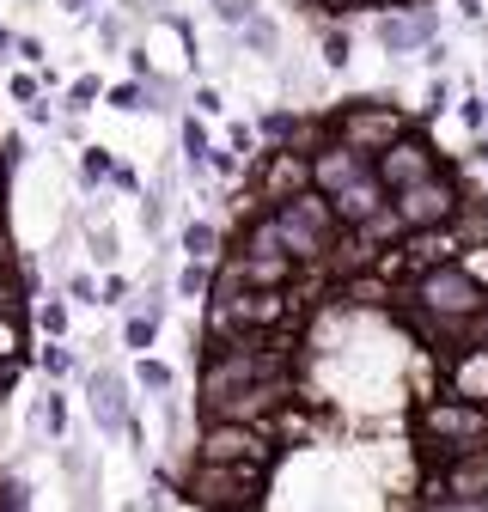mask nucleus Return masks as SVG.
Listing matches in <instances>:
<instances>
[{"label":"nucleus","mask_w":488,"mask_h":512,"mask_svg":"<svg viewBox=\"0 0 488 512\" xmlns=\"http://www.w3.org/2000/svg\"><path fill=\"white\" fill-rule=\"evenodd\" d=\"M415 311L427 317V330H440L446 342H470L476 317L488 311V293L458 269V263H434L415 281Z\"/></svg>","instance_id":"obj_1"},{"label":"nucleus","mask_w":488,"mask_h":512,"mask_svg":"<svg viewBox=\"0 0 488 512\" xmlns=\"http://www.w3.org/2000/svg\"><path fill=\"white\" fill-rule=\"evenodd\" d=\"M269 220H275V238L287 244L293 263H318L336 244V214H330V196H318V189H299V196L275 202Z\"/></svg>","instance_id":"obj_2"},{"label":"nucleus","mask_w":488,"mask_h":512,"mask_svg":"<svg viewBox=\"0 0 488 512\" xmlns=\"http://www.w3.org/2000/svg\"><path fill=\"white\" fill-rule=\"evenodd\" d=\"M281 372V354L275 348H257L251 336H232L214 360H208V378H202V397H208V415H220L238 391H251V384L275 378Z\"/></svg>","instance_id":"obj_3"},{"label":"nucleus","mask_w":488,"mask_h":512,"mask_svg":"<svg viewBox=\"0 0 488 512\" xmlns=\"http://www.w3.org/2000/svg\"><path fill=\"white\" fill-rule=\"evenodd\" d=\"M421 439L427 445H440V458L446 452H470V445H488V409L464 403V397H440V403H427L415 415Z\"/></svg>","instance_id":"obj_4"},{"label":"nucleus","mask_w":488,"mask_h":512,"mask_svg":"<svg viewBox=\"0 0 488 512\" xmlns=\"http://www.w3.org/2000/svg\"><path fill=\"white\" fill-rule=\"evenodd\" d=\"M238 281L251 287V293H263V287H287L293 281V256H287V244L275 238V220H251L244 226V244H238Z\"/></svg>","instance_id":"obj_5"},{"label":"nucleus","mask_w":488,"mask_h":512,"mask_svg":"<svg viewBox=\"0 0 488 512\" xmlns=\"http://www.w3.org/2000/svg\"><path fill=\"white\" fill-rule=\"evenodd\" d=\"M458 202H464L458 183L446 171H427V177H415L409 189H397V196H391V214H397L403 232H427V226H446L458 214Z\"/></svg>","instance_id":"obj_6"},{"label":"nucleus","mask_w":488,"mask_h":512,"mask_svg":"<svg viewBox=\"0 0 488 512\" xmlns=\"http://www.w3.org/2000/svg\"><path fill=\"white\" fill-rule=\"evenodd\" d=\"M263 470H269V464H196V476H190V500L208 506V512H214V506L244 512V500L263 488Z\"/></svg>","instance_id":"obj_7"},{"label":"nucleus","mask_w":488,"mask_h":512,"mask_svg":"<svg viewBox=\"0 0 488 512\" xmlns=\"http://www.w3.org/2000/svg\"><path fill=\"white\" fill-rule=\"evenodd\" d=\"M403 128H409V116H403V110H391V104H373V98L336 110V141H342V147H354V153H366V159H373L385 141H397Z\"/></svg>","instance_id":"obj_8"},{"label":"nucleus","mask_w":488,"mask_h":512,"mask_svg":"<svg viewBox=\"0 0 488 512\" xmlns=\"http://www.w3.org/2000/svg\"><path fill=\"white\" fill-rule=\"evenodd\" d=\"M427 171H440V153L427 147L415 128H403L397 141H385L379 153H373V177L385 183V196H397V189H409L415 177H427Z\"/></svg>","instance_id":"obj_9"},{"label":"nucleus","mask_w":488,"mask_h":512,"mask_svg":"<svg viewBox=\"0 0 488 512\" xmlns=\"http://www.w3.org/2000/svg\"><path fill=\"white\" fill-rule=\"evenodd\" d=\"M196 464H269V439L251 421H214L196 445Z\"/></svg>","instance_id":"obj_10"},{"label":"nucleus","mask_w":488,"mask_h":512,"mask_svg":"<svg viewBox=\"0 0 488 512\" xmlns=\"http://www.w3.org/2000/svg\"><path fill=\"white\" fill-rule=\"evenodd\" d=\"M299 189H312V165H305V153H293V147H275L269 165H257V196L275 208V202L299 196Z\"/></svg>","instance_id":"obj_11"},{"label":"nucleus","mask_w":488,"mask_h":512,"mask_svg":"<svg viewBox=\"0 0 488 512\" xmlns=\"http://www.w3.org/2000/svg\"><path fill=\"white\" fill-rule=\"evenodd\" d=\"M305 165H312V189H318V196H336V189H342L348 177L373 171V159H366V153H354V147H342L336 135H330L318 153H305Z\"/></svg>","instance_id":"obj_12"},{"label":"nucleus","mask_w":488,"mask_h":512,"mask_svg":"<svg viewBox=\"0 0 488 512\" xmlns=\"http://www.w3.org/2000/svg\"><path fill=\"white\" fill-rule=\"evenodd\" d=\"M440 494H464V500H488V445H470V452L440 458Z\"/></svg>","instance_id":"obj_13"},{"label":"nucleus","mask_w":488,"mask_h":512,"mask_svg":"<svg viewBox=\"0 0 488 512\" xmlns=\"http://www.w3.org/2000/svg\"><path fill=\"white\" fill-rule=\"evenodd\" d=\"M385 208V183L373 177V171H360V177H348L336 196H330V214H336V226H360L366 214H379Z\"/></svg>","instance_id":"obj_14"},{"label":"nucleus","mask_w":488,"mask_h":512,"mask_svg":"<svg viewBox=\"0 0 488 512\" xmlns=\"http://www.w3.org/2000/svg\"><path fill=\"white\" fill-rule=\"evenodd\" d=\"M452 397L488 409V342H464L452 360Z\"/></svg>","instance_id":"obj_15"},{"label":"nucleus","mask_w":488,"mask_h":512,"mask_svg":"<svg viewBox=\"0 0 488 512\" xmlns=\"http://www.w3.org/2000/svg\"><path fill=\"white\" fill-rule=\"evenodd\" d=\"M92 415H98L104 433L129 427V397H122V378L116 372H92Z\"/></svg>","instance_id":"obj_16"},{"label":"nucleus","mask_w":488,"mask_h":512,"mask_svg":"<svg viewBox=\"0 0 488 512\" xmlns=\"http://www.w3.org/2000/svg\"><path fill=\"white\" fill-rule=\"evenodd\" d=\"M379 43H385L391 55L427 49V43H434V19H427V13H397V19H385V25H379Z\"/></svg>","instance_id":"obj_17"},{"label":"nucleus","mask_w":488,"mask_h":512,"mask_svg":"<svg viewBox=\"0 0 488 512\" xmlns=\"http://www.w3.org/2000/svg\"><path fill=\"white\" fill-rule=\"evenodd\" d=\"M183 250H190L196 263H214V256H220V232L214 226H190V232H183Z\"/></svg>","instance_id":"obj_18"},{"label":"nucleus","mask_w":488,"mask_h":512,"mask_svg":"<svg viewBox=\"0 0 488 512\" xmlns=\"http://www.w3.org/2000/svg\"><path fill=\"white\" fill-rule=\"evenodd\" d=\"M110 165H116V159H110L104 147H86V153H80V177H86V183H104Z\"/></svg>","instance_id":"obj_19"},{"label":"nucleus","mask_w":488,"mask_h":512,"mask_svg":"<svg viewBox=\"0 0 488 512\" xmlns=\"http://www.w3.org/2000/svg\"><path fill=\"white\" fill-rule=\"evenodd\" d=\"M458 269H464L476 287H488V244H470V250L458 256Z\"/></svg>","instance_id":"obj_20"},{"label":"nucleus","mask_w":488,"mask_h":512,"mask_svg":"<svg viewBox=\"0 0 488 512\" xmlns=\"http://www.w3.org/2000/svg\"><path fill=\"white\" fill-rule=\"evenodd\" d=\"M19 311H25V287L0 269V317H19Z\"/></svg>","instance_id":"obj_21"},{"label":"nucleus","mask_w":488,"mask_h":512,"mask_svg":"<svg viewBox=\"0 0 488 512\" xmlns=\"http://www.w3.org/2000/svg\"><path fill=\"white\" fill-rule=\"evenodd\" d=\"M415 512H488V500H464V494H440V500H427Z\"/></svg>","instance_id":"obj_22"},{"label":"nucleus","mask_w":488,"mask_h":512,"mask_svg":"<svg viewBox=\"0 0 488 512\" xmlns=\"http://www.w3.org/2000/svg\"><path fill=\"white\" fill-rule=\"evenodd\" d=\"M122 336H129V348H147V342L159 336V317H147V311H135V317H129V330H122Z\"/></svg>","instance_id":"obj_23"},{"label":"nucleus","mask_w":488,"mask_h":512,"mask_svg":"<svg viewBox=\"0 0 488 512\" xmlns=\"http://www.w3.org/2000/svg\"><path fill=\"white\" fill-rule=\"evenodd\" d=\"M244 37H251V49H263V55L275 49V25H269V19H257V13L244 19Z\"/></svg>","instance_id":"obj_24"},{"label":"nucleus","mask_w":488,"mask_h":512,"mask_svg":"<svg viewBox=\"0 0 488 512\" xmlns=\"http://www.w3.org/2000/svg\"><path fill=\"white\" fill-rule=\"evenodd\" d=\"M342 293H348V299H366V305H385V299H391L385 281H354V287H342Z\"/></svg>","instance_id":"obj_25"},{"label":"nucleus","mask_w":488,"mask_h":512,"mask_svg":"<svg viewBox=\"0 0 488 512\" xmlns=\"http://www.w3.org/2000/svg\"><path fill=\"white\" fill-rule=\"evenodd\" d=\"M183 153H190L196 165L208 159V135H202V122H183Z\"/></svg>","instance_id":"obj_26"},{"label":"nucleus","mask_w":488,"mask_h":512,"mask_svg":"<svg viewBox=\"0 0 488 512\" xmlns=\"http://www.w3.org/2000/svg\"><path fill=\"white\" fill-rule=\"evenodd\" d=\"M19 342H25V336H19V317H0V360H13Z\"/></svg>","instance_id":"obj_27"},{"label":"nucleus","mask_w":488,"mask_h":512,"mask_svg":"<svg viewBox=\"0 0 488 512\" xmlns=\"http://www.w3.org/2000/svg\"><path fill=\"white\" fill-rule=\"evenodd\" d=\"M68 366H74V354L61 348V342H49V348H43V372H49V378H61Z\"/></svg>","instance_id":"obj_28"},{"label":"nucleus","mask_w":488,"mask_h":512,"mask_svg":"<svg viewBox=\"0 0 488 512\" xmlns=\"http://www.w3.org/2000/svg\"><path fill=\"white\" fill-rule=\"evenodd\" d=\"M324 61H330V68H348V31H330L324 37Z\"/></svg>","instance_id":"obj_29"},{"label":"nucleus","mask_w":488,"mask_h":512,"mask_svg":"<svg viewBox=\"0 0 488 512\" xmlns=\"http://www.w3.org/2000/svg\"><path fill=\"white\" fill-rule=\"evenodd\" d=\"M263 135L287 147V135H293V116H287V110H275V116H263Z\"/></svg>","instance_id":"obj_30"},{"label":"nucleus","mask_w":488,"mask_h":512,"mask_svg":"<svg viewBox=\"0 0 488 512\" xmlns=\"http://www.w3.org/2000/svg\"><path fill=\"white\" fill-rule=\"evenodd\" d=\"M177 287L190 293V299H196V293H208V263H190V269H183V281H177Z\"/></svg>","instance_id":"obj_31"},{"label":"nucleus","mask_w":488,"mask_h":512,"mask_svg":"<svg viewBox=\"0 0 488 512\" xmlns=\"http://www.w3.org/2000/svg\"><path fill=\"white\" fill-rule=\"evenodd\" d=\"M141 384H147V391H171V372L159 360H141Z\"/></svg>","instance_id":"obj_32"},{"label":"nucleus","mask_w":488,"mask_h":512,"mask_svg":"<svg viewBox=\"0 0 488 512\" xmlns=\"http://www.w3.org/2000/svg\"><path fill=\"white\" fill-rule=\"evenodd\" d=\"M37 324H43V330H49V336H61V330H68V311H61V305H55V299H49V305H43V311H37Z\"/></svg>","instance_id":"obj_33"},{"label":"nucleus","mask_w":488,"mask_h":512,"mask_svg":"<svg viewBox=\"0 0 488 512\" xmlns=\"http://www.w3.org/2000/svg\"><path fill=\"white\" fill-rule=\"evenodd\" d=\"M110 104L116 110H141V86H110Z\"/></svg>","instance_id":"obj_34"},{"label":"nucleus","mask_w":488,"mask_h":512,"mask_svg":"<svg viewBox=\"0 0 488 512\" xmlns=\"http://www.w3.org/2000/svg\"><path fill=\"white\" fill-rule=\"evenodd\" d=\"M220 13H226L232 25H244V19H251V13H257V0H220Z\"/></svg>","instance_id":"obj_35"},{"label":"nucleus","mask_w":488,"mask_h":512,"mask_svg":"<svg viewBox=\"0 0 488 512\" xmlns=\"http://www.w3.org/2000/svg\"><path fill=\"white\" fill-rule=\"evenodd\" d=\"M61 421H68V415H61V397H43V427L61 433Z\"/></svg>","instance_id":"obj_36"},{"label":"nucleus","mask_w":488,"mask_h":512,"mask_svg":"<svg viewBox=\"0 0 488 512\" xmlns=\"http://www.w3.org/2000/svg\"><path fill=\"white\" fill-rule=\"evenodd\" d=\"M92 98H98V80H80V86H74V92H68V104H74V110H86V104H92Z\"/></svg>","instance_id":"obj_37"},{"label":"nucleus","mask_w":488,"mask_h":512,"mask_svg":"<svg viewBox=\"0 0 488 512\" xmlns=\"http://www.w3.org/2000/svg\"><path fill=\"white\" fill-rule=\"evenodd\" d=\"M13 98H19V104H31V98H37V80H31V74H19V80H13Z\"/></svg>","instance_id":"obj_38"},{"label":"nucleus","mask_w":488,"mask_h":512,"mask_svg":"<svg viewBox=\"0 0 488 512\" xmlns=\"http://www.w3.org/2000/svg\"><path fill=\"white\" fill-rule=\"evenodd\" d=\"M464 122H470V128H482V122H488V110H482V98H464Z\"/></svg>","instance_id":"obj_39"},{"label":"nucleus","mask_w":488,"mask_h":512,"mask_svg":"<svg viewBox=\"0 0 488 512\" xmlns=\"http://www.w3.org/2000/svg\"><path fill=\"white\" fill-rule=\"evenodd\" d=\"M318 7H330V13H348V7H360V0H318Z\"/></svg>","instance_id":"obj_40"},{"label":"nucleus","mask_w":488,"mask_h":512,"mask_svg":"<svg viewBox=\"0 0 488 512\" xmlns=\"http://www.w3.org/2000/svg\"><path fill=\"white\" fill-rule=\"evenodd\" d=\"M476 165H482V171H488V141H476Z\"/></svg>","instance_id":"obj_41"},{"label":"nucleus","mask_w":488,"mask_h":512,"mask_svg":"<svg viewBox=\"0 0 488 512\" xmlns=\"http://www.w3.org/2000/svg\"><path fill=\"white\" fill-rule=\"evenodd\" d=\"M0 269H7V232H0Z\"/></svg>","instance_id":"obj_42"},{"label":"nucleus","mask_w":488,"mask_h":512,"mask_svg":"<svg viewBox=\"0 0 488 512\" xmlns=\"http://www.w3.org/2000/svg\"><path fill=\"white\" fill-rule=\"evenodd\" d=\"M7 49H13V37H7V31H0V55H7Z\"/></svg>","instance_id":"obj_43"},{"label":"nucleus","mask_w":488,"mask_h":512,"mask_svg":"<svg viewBox=\"0 0 488 512\" xmlns=\"http://www.w3.org/2000/svg\"><path fill=\"white\" fill-rule=\"evenodd\" d=\"M0 196H7V165H0Z\"/></svg>","instance_id":"obj_44"},{"label":"nucleus","mask_w":488,"mask_h":512,"mask_svg":"<svg viewBox=\"0 0 488 512\" xmlns=\"http://www.w3.org/2000/svg\"><path fill=\"white\" fill-rule=\"evenodd\" d=\"M373 7H403V0H373Z\"/></svg>","instance_id":"obj_45"},{"label":"nucleus","mask_w":488,"mask_h":512,"mask_svg":"<svg viewBox=\"0 0 488 512\" xmlns=\"http://www.w3.org/2000/svg\"><path fill=\"white\" fill-rule=\"evenodd\" d=\"M482 110H488V104H482Z\"/></svg>","instance_id":"obj_46"}]
</instances>
